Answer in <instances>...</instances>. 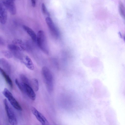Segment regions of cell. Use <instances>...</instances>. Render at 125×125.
<instances>
[{"mask_svg": "<svg viewBox=\"0 0 125 125\" xmlns=\"http://www.w3.org/2000/svg\"><path fill=\"white\" fill-rule=\"evenodd\" d=\"M42 73L43 79L48 91L51 93L53 89V77L49 69L46 67H42Z\"/></svg>", "mask_w": 125, "mask_h": 125, "instance_id": "obj_1", "label": "cell"}, {"mask_svg": "<svg viewBox=\"0 0 125 125\" xmlns=\"http://www.w3.org/2000/svg\"><path fill=\"white\" fill-rule=\"evenodd\" d=\"M36 41L40 48L45 53H48L49 49L46 37L43 31L40 30L38 32Z\"/></svg>", "mask_w": 125, "mask_h": 125, "instance_id": "obj_2", "label": "cell"}, {"mask_svg": "<svg viewBox=\"0 0 125 125\" xmlns=\"http://www.w3.org/2000/svg\"><path fill=\"white\" fill-rule=\"evenodd\" d=\"M5 110L9 123L12 125L17 124V120L13 109L10 106L6 99L3 101Z\"/></svg>", "mask_w": 125, "mask_h": 125, "instance_id": "obj_3", "label": "cell"}, {"mask_svg": "<svg viewBox=\"0 0 125 125\" xmlns=\"http://www.w3.org/2000/svg\"><path fill=\"white\" fill-rule=\"evenodd\" d=\"M3 94L15 108L19 111L22 110V108L19 103L13 97L12 94L7 88L4 89Z\"/></svg>", "mask_w": 125, "mask_h": 125, "instance_id": "obj_4", "label": "cell"}, {"mask_svg": "<svg viewBox=\"0 0 125 125\" xmlns=\"http://www.w3.org/2000/svg\"><path fill=\"white\" fill-rule=\"evenodd\" d=\"M45 21L51 35L55 38H58L59 31L52 19L48 16L46 18Z\"/></svg>", "mask_w": 125, "mask_h": 125, "instance_id": "obj_5", "label": "cell"}, {"mask_svg": "<svg viewBox=\"0 0 125 125\" xmlns=\"http://www.w3.org/2000/svg\"><path fill=\"white\" fill-rule=\"evenodd\" d=\"M31 112L37 119L41 124L43 125H48L49 123L43 115L33 107L31 108Z\"/></svg>", "mask_w": 125, "mask_h": 125, "instance_id": "obj_6", "label": "cell"}, {"mask_svg": "<svg viewBox=\"0 0 125 125\" xmlns=\"http://www.w3.org/2000/svg\"><path fill=\"white\" fill-rule=\"evenodd\" d=\"M3 4L7 10L12 15L16 13V9L13 0H3Z\"/></svg>", "mask_w": 125, "mask_h": 125, "instance_id": "obj_7", "label": "cell"}, {"mask_svg": "<svg viewBox=\"0 0 125 125\" xmlns=\"http://www.w3.org/2000/svg\"><path fill=\"white\" fill-rule=\"evenodd\" d=\"M7 9L3 3L0 4V21L2 24H5L7 19Z\"/></svg>", "mask_w": 125, "mask_h": 125, "instance_id": "obj_8", "label": "cell"}, {"mask_svg": "<svg viewBox=\"0 0 125 125\" xmlns=\"http://www.w3.org/2000/svg\"><path fill=\"white\" fill-rule=\"evenodd\" d=\"M24 86L25 92L31 100H34L36 98V95L33 88L30 85L22 84Z\"/></svg>", "mask_w": 125, "mask_h": 125, "instance_id": "obj_9", "label": "cell"}, {"mask_svg": "<svg viewBox=\"0 0 125 125\" xmlns=\"http://www.w3.org/2000/svg\"><path fill=\"white\" fill-rule=\"evenodd\" d=\"M8 48L15 56L18 57H20L21 55V51L22 50L19 46L13 43L8 45Z\"/></svg>", "mask_w": 125, "mask_h": 125, "instance_id": "obj_10", "label": "cell"}, {"mask_svg": "<svg viewBox=\"0 0 125 125\" xmlns=\"http://www.w3.org/2000/svg\"><path fill=\"white\" fill-rule=\"evenodd\" d=\"M22 62L28 69L33 70L34 66L33 63L31 59L28 56H26L23 57L22 59Z\"/></svg>", "mask_w": 125, "mask_h": 125, "instance_id": "obj_11", "label": "cell"}, {"mask_svg": "<svg viewBox=\"0 0 125 125\" xmlns=\"http://www.w3.org/2000/svg\"><path fill=\"white\" fill-rule=\"evenodd\" d=\"M23 27L24 30L31 37L32 40L34 42H36L37 35L34 31L31 28L27 26L23 25Z\"/></svg>", "mask_w": 125, "mask_h": 125, "instance_id": "obj_12", "label": "cell"}, {"mask_svg": "<svg viewBox=\"0 0 125 125\" xmlns=\"http://www.w3.org/2000/svg\"><path fill=\"white\" fill-rule=\"evenodd\" d=\"M0 70L1 74L6 82L11 88H12L13 87V84L10 78L5 71L1 67H0Z\"/></svg>", "mask_w": 125, "mask_h": 125, "instance_id": "obj_13", "label": "cell"}, {"mask_svg": "<svg viewBox=\"0 0 125 125\" xmlns=\"http://www.w3.org/2000/svg\"><path fill=\"white\" fill-rule=\"evenodd\" d=\"M0 65L5 70L9 72L10 70V66L8 62L5 59H0Z\"/></svg>", "mask_w": 125, "mask_h": 125, "instance_id": "obj_14", "label": "cell"}, {"mask_svg": "<svg viewBox=\"0 0 125 125\" xmlns=\"http://www.w3.org/2000/svg\"><path fill=\"white\" fill-rule=\"evenodd\" d=\"M30 86L36 91H38L39 89V83L36 79H33L31 80Z\"/></svg>", "mask_w": 125, "mask_h": 125, "instance_id": "obj_15", "label": "cell"}, {"mask_svg": "<svg viewBox=\"0 0 125 125\" xmlns=\"http://www.w3.org/2000/svg\"><path fill=\"white\" fill-rule=\"evenodd\" d=\"M20 78L22 83L30 86L31 80H30L26 76L21 74L20 76Z\"/></svg>", "mask_w": 125, "mask_h": 125, "instance_id": "obj_16", "label": "cell"}, {"mask_svg": "<svg viewBox=\"0 0 125 125\" xmlns=\"http://www.w3.org/2000/svg\"><path fill=\"white\" fill-rule=\"evenodd\" d=\"M119 8L121 15L125 20V8L122 2L120 3Z\"/></svg>", "mask_w": 125, "mask_h": 125, "instance_id": "obj_17", "label": "cell"}, {"mask_svg": "<svg viewBox=\"0 0 125 125\" xmlns=\"http://www.w3.org/2000/svg\"><path fill=\"white\" fill-rule=\"evenodd\" d=\"M15 83L20 90L23 93L25 92L24 88V85L22 83L19 82L18 80L16 79L15 80Z\"/></svg>", "mask_w": 125, "mask_h": 125, "instance_id": "obj_18", "label": "cell"}, {"mask_svg": "<svg viewBox=\"0 0 125 125\" xmlns=\"http://www.w3.org/2000/svg\"><path fill=\"white\" fill-rule=\"evenodd\" d=\"M2 53L4 56L7 58L10 59L12 58V53L10 52L7 51H3Z\"/></svg>", "mask_w": 125, "mask_h": 125, "instance_id": "obj_19", "label": "cell"}, {"mask_svg": "<svg viewBox=\"0 0 125 125\" xmlns=\"http://www.w3.org/2000/svg\"><path fill=\"white\" fill-rule=\"evenodd\" d=\"M42 10L43 14L45 15H47L48 16H49V14L44 3H42Z\"/></svg>", "mask_w": 125, "mask_h": 125, "instance_id": "obj_20", "label": "cell"}, {"mask_svg": "<svg viewBox=\"0 0 125 125\" xmlns=\"http://www.w3.org/2000/svg\"><path fill=\"white\" fill-rule=\"evenodd\" d=\"M31 1L32 6L33 7H35L36 4L35 0H31Z\"/></svg>", "mask_w": 125, "mask_h": 125, "instance_id": "obj_21", "label": "cell"}, {"mask_svg": "<svg viewBox=\"0 0 125 125\" xmlns=\"http://www.w3.org/2000/svg\"><path fill=\"white\" fill-rule=\"evenodd\" d=\"M118 34L119 37L120 38H122V35L120 31H119L118 32Z\"/></svg>", "mask_w": 125, "mask_h": 125, "instance_id": "obj_22", "label": "cell"}, {"mask_svg": "<svg viewBox=\"0 0 125 125\" xmlns=\"http://www.w3.org/2000/svg\"><path fill=\"white\" fill-rule=\"evenodd\" d=\"M124 39L125 41V36L124 37Z\"/></svg>", "mask_w": 125, "mask_h": 125, "instance_id": "obj_23", "label": "cell"}]
</instances>
